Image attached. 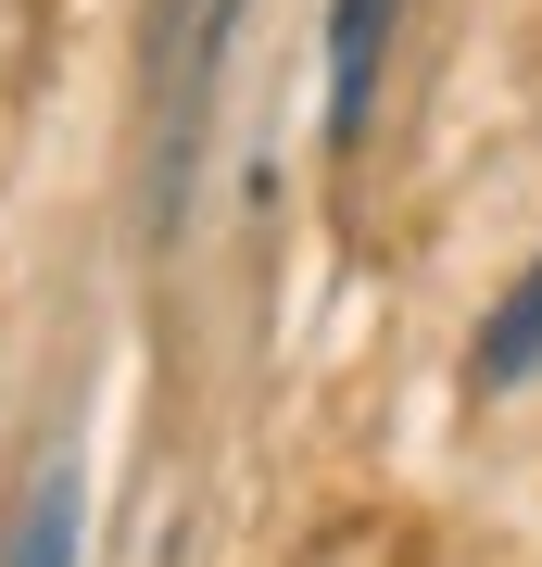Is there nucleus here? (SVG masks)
Wrapping results in <instances>:
<instances>
[{
	"mask_svg": "<svg viewBox=\"0 0 542 567\" xmlns=\"http://www.w3.org/2000/svg\"><path fill=\"white\" fill-rule=\"evenodd\" d=\"M76 529H89V480H76V454H51L25 480L13 529H0V567H76Z\"/></svg>",
	"mask_w": 542,
	"mask_h": 567,
	"instance_id": "f257e3e1",
	"label": "nucleus"
},
{
	"mask_svg": "<svg viewBox=\"0 0 542 567\" xmlns=\"http://www.w3.org/2000/svg\"><path fill=\"white\" fill-rule=\"evenodd\" d=\"M467 379H480V391H530V379H542V252L518 265V290L480 316V341H467Z\"/></svg>",
	"mask_w": 542,
	"mask_h": 567,
	"instance_id": "f03ea898",
	"label": "nucleus"
}]
</instances>
